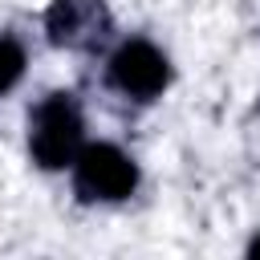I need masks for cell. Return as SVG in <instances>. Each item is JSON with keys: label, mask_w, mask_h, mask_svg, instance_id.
Returning a JSON list of instances; mask_svg holds the SVG:
<instances>
[{"label": "cell", "mask_w": 260, "mask_h": 260, "mask_svg": "<svg viewBox=\"0 0 260 260\" xmlns=\"http://www.w3.org/2000/svg\"><path fill=\"white\" fill-rule=\"evenodd\" d=\"M24 73V49L12 37H0V93H8Z\"/></svg>", "instance_id": "cell-5"}, {"label": "cell", "mask_w": 260, "mask_h": 260, "mask_svg": "<svg viewBox=\"0 0 260 260\" xmlns=\"http://www.w3.org/2000/svg\"><path fill=\"white\" fill-rule=\"evenodd\" d=\"M138 187V167L114 142H85L73 158V191L85 203H118Z\"/></svg>", "instance_id": "cell-2"}, {"label": "cell", "mask_w": 260, "mask_h": 260, "mask_svg": "<svg viewBox=\"0 0 260 260\" xmlns=\"http://www.w3.org/2000/svg\"><path fill=\"white\" fill-rule=\"evenodd\" d=\"M85 146V118L73 93H45L28 114V154L45 171L73 167L77 150Z\"/></svg>", "instance_id": "cell-1"}, {"label": "cell", "mask_w": 260, "mask_h": 260, "mask_svg": "<svg viewBox=\"0 0 260 260\" xmlns=\"http://www.w3.org/2000/svg\"><path fill=\"white\" fill-rule=\"evenodd\" d=\"M45 32L57 49L93 53L110 41L114 16H110L106 0H53L45 12Z\"/></svg>", "instance_id": "cell-4"}, {"label": "cell", "mask_w": 260, "mask_h": 260, "mask_svg": "<svg viewBox=\"0 0 260 260\" xmlns=\"http://www.w3.org/2000/svg\"><path fill=\"white\" fill-rule=\"evenodd\" d=\"M106 77L118 93L134 98V102H154L167 85H171V61L158 45H150L146 37H130L110 53Z\"/></svg>", "instance_id": "cell-3"}]
</instances>
